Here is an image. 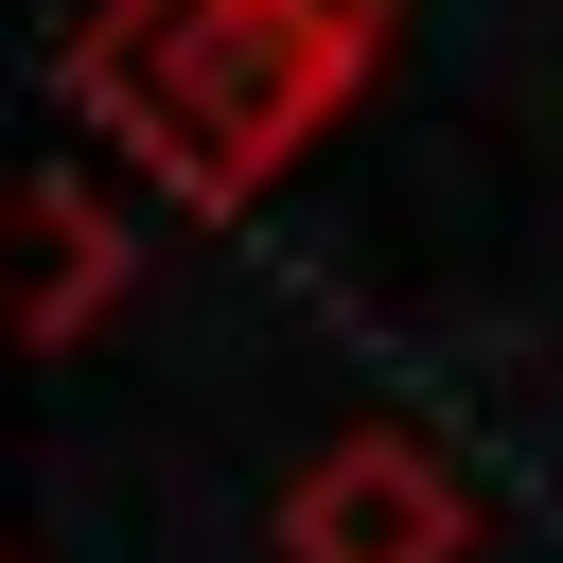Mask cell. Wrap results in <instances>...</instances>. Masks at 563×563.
<instances>
[{
    "label": "cell",
    "instance_id": "4",
    "mask_svg": "<svg viewBox=\"0 0 563 563\" xmlns=\"http://www.w3.org/2000/svg\"><path fill=\"white\" fill-rule=\"evenodd\" d=\"M0 563H18V545H0Z\"/></svg>",
    "mask_w": 563,
    "mask_h": 563
},
{
    "label": "cell",
    "instance_id": "2",
    "mask_svg": "<svg viewBox=\"0 0 563 563\" xmlns=\"http://www.w3.org/2000/svg\"><path fill=\"white\" fill-rule=\"evenodd\" d=\"M264 563H475V493H457L440 440L352 422L264 493Z\"/></svg>",
    "mask_w": 563,
    "mask_h": 563
},
{
    "label": "cell",
    "instance_id": "3",
    "mask_svg": "<svg viewBox=\"0 0 563 563\" xmlns=\"http://www.w3.org/2000/svg\"><path fill=\"white\" fill-rule=\"evenodd\" d=\"M123 211H106V176H70V158H18L0 176V352H88L106 317H123Z\"/></svg>",
    "mask_w": 563,
    "mask_h": 563
},
{
    "label": "cell",
    "instance_id": "1",
    "mask_svg": "<svg viewBox=\"0 0 563 563\" xmlns=\"http://www.w3.org/2000/svg\"><path fill=\"white\" fill-rule=\"evenodd\" d=\"M387 18L405 0H88L53 88L176 211H264L387 70Z\"/></svg>",
    "mask_w": 563,
    "mask_h": 563
}]
</instances>
